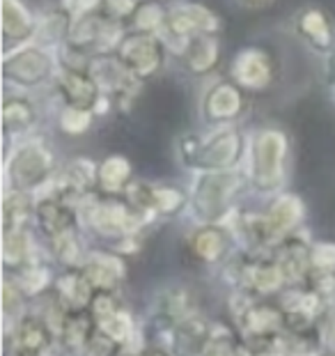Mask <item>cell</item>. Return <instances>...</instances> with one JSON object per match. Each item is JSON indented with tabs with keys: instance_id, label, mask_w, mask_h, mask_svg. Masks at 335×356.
<instances>
[{
	"instance_id": "obj_5",
	"label": "cell",
	"mask_w": 335,
	"mask_h": 356,
	"mask_svg": "<svg viewBox=\"0 0 335 356\" xmlns=\"http://www.w3.org/2000/svg\"><path fill=\"white\" fill-rule=\"evenodd\" d=\"M220 28L218 19L211 14L207 7L184 3L174 5L165 12V21L161 28V35L168 47H174V51L181 49V44L191 40L195 35H211Z\"/></svg>"
},
{
	"instance_id": "obj_38",
	"label": "cell",
	"mask_w": 335,
	"mask_h": 356,
	"mask_svg": "<svg viewBox=\"0 0 335 356\" xmlns=\"http://www.w3.org/2000/svg\"><path fill=\"white\" fill-rule=\"evenodd\" d=\"M106 10H108L111 17H126L136 10V0H106Z\"/></svg>"
},
{
	"instance_id": "obj_15",
	"label": "cell",
	"mask_w": 335,
	"mask_h": 356,
	"mask_svg": "<svg viewBox=\"0 0 335 356\" xmlns=\"http://www.w3.org/2000/svg\"><path fill=\"white\" fill-rule=\"evenodd\" d=\"M239 280L243 287H248L253 294H262V297L278 292L287 283L285 271L278 260H257L246 264L239 274Z\"/></svg>"
},
{
	"instance_id": "obj_25",
	"label": "cell",
	"mask_w": 335,
	"mask_h": 356,
	"mask_svg": "<svg viewBox=\"0 0 335 356\" xmlns=\"http://www.w3.org/2000/svg\"><path fill=\"white\" fill-rule=\"evenodd\" d=\"M299 33L310 42V47L322 51L331 49V26L319 10H306L299 17Z\"/></svg>"
},
{
	"instance_id": "obj_14",
	"label": "cell",
	"mask_w": 335,
	"mask_h": 356,
	"mask_svg": "<svg viewBox=\"0 0 335 356\" xmlns=\"http://www.w3.org/2000/svg\"><path fill=\"white\" fill-rule=\"evenodd\" d=\"M232 76L241 88L262 90L271 83V63L260 49H246L234 58Z\"/></svg>"
},
{
	"instance_id": "obj_8",
	"label": "cell",
	"mask_w": 335,
	"mask_h": 356,
	"mask_svg": "<svg viewBox=\"0 0 335 356\" xmlns=\"http://www.w3.org/2000/svg\"><path fill=\"white\" fill-rule=\"evenodd\" d=\"M85 216H88V223L92 225L99 234H104V237H122V239L131 237L140 218V214L131 204L117 200L115 195L92 200L85 211Z\"/></svg>"
},
{
	"instance_id": "obj_27",
	"label": "cell",
	"mask_w": 335,
	"mask_h": 356,
	"mask_svg": "<svg viewBox=\"0 0 335 356\" xmlns=\"http://www.w3.org/2000/svg\"><path fill=\"white\" fill-rule=\"evenodd\" d=\"M161 313L168 317L172 324H179L188 320V317L195 315V304L193 297L181 287H174V290H168L161 299Z\"/></svg>"
},
{
	"instance_id": "obj_41",
	"label": "cell",
	"mask_w": 335,
	"mask_h": 356,
	"mask_svg": "<svg viewBox=\"0 0 335 356\" xmlns=\"http://www.w3.org/2000/svg\"><path fill=\"white\" fill-rule=\"evenodd\" d=\"M326 336H329V343L335 345V308L331 310V315H329V324H326Z\"/></svg>"
},
{
	"instance_id": "obj_30",
	"label": "cell",
	"mask_w": 335,
	"mask_h": 356,
	"mask_svg": "<svg viewBox=\"0 0 335 356\" xmlns=\"http://www.w3.org/2000/svg\"><path fill=\"white\" fill-rule=\"evenodd\" d=\"M184 193L174 186H154V204H152V211L163 216H174L177 211L184 207Z\"/></svg>"
},
{
	"instance_id": "obj_6",
	"label": "cell",
	"mask_w": 335,
	"mask_h": 356,
	"mask_svg": "<svg viewBox=\"0 0 335 356\" xmlns=\"http://www.w3.org/2000/svg\"><path fill=\"white\" fill-rule=\"evenodd\" d=\"M7 175L17 191H30L53 175V156L42 143H24L7 159Z\"/></svg>"
},
{
	"instance_id": "obj_29",
	"label": "cell",
	"mask_w": 335,
	"mask_h": 356,
	"mask_svg": "<svg viewBox=\"0 0 335 356\" xmlns=\"http://www.w3.org/2000/svg\"><path fill=\"white\" fill-rule=\"evenodd\" d=\"M97 329L101 331L104 336H108L111 340H115L117 345L124 347L133 336V320H131V315L124 313V310H117L115 315L97 322Z\"/></svg>"
},
{
	"instance_id": "obj_32",
	"label": "cell",
	"mask_w": 335,
	"mask_h": 356,
	"mask_svg": "<svg viewBox=\"0 0 335 356\" xmlns=\"http://www.w3.org/2000/svg\"><path fill=\"white\" fill-rule=\"evenodd\" d=\"M90 124H92V113L90 111H81V108H72V106H67V108L63 111V115H60V129L70 136L88 131Z\"/></svg>"
},
{
	"instance_id": "obj_42",
	"label": "cell",
	"mask_w": 335,
	"mask_h": 356,
	"mask_svg": "<svg viewBox=\"0 0 335 356\" xmlns=\"http://www.w3.org/2000/svg\"><path fill=\"white\" fill-rule=\"evenodd\" d=\"M248 3H262V0H248Z\"/></svg>"
},
{
	"instance_id": "obj_11",
	"label": "cell",
	"mask_w": 335,
	"mask_h": 356,
	"mask_svg": "<svg viewBox=\"0 0 335 356\" xmlns=\"http://www.w3.org/2000/svg\"><path fill=\"white\" fill-rule=\"evenodd\" d=\"M56 331L47 317L26 315L14 329V354L17 356H49Z\"/></svg>"
},
{
	"instance_id": "obj_43",
	"label": "cell",
	"mask_w": 335,
	"mask_h": 356,
	"mask_svg": "<svg viewBox=\"0 0 335 356\" xmlns=\"http://www.w3.org/2000/svg\"><path fill=\"white\" fill-rule=\"evenodd\" d=\"M324 356H335V352H333V354H324Z\"/></svg>"
},
{
	"instance_id": "obj_35",
	"label": "cell",
	"mask_w": 335,
	"mask_h": 356,
	"mask_svg": "<svg viewBox=\"0 0 335 356\" xmlns=\"http://www.w3.org/2000/svg\"><path fill=\"white\" fill-rule=\"evenodd\" d=\"M85 350L92 354V356H117L120 350H122V345H117L115 340H111L108 336H104L101 331H95V336L90 338V343Z\"/></svg>"
},
{
	"instance_id": "obj_17",
	"label": "cell",
	"mask_w": 335,
	"mask_h": 356,
	"mask_svg": "<svg viewBox=\"0 0 335 356\" xmlns=\"http://www.w3.org/2000/svg\"><path fill=\"white\" fill-rule=\"evenodd\" d=\"M301 216H303V204L296 195H280V198H276V202L264 214L271 241L273 239L283 241L294 230V225L301 221Z\"/></svg>"
},
{
	"instance_id": "obj_34",
	"label": "cell",
	"mask_w": 335,
	"mask_h": 356,
	"mask_svg": "<svg viewBox=\"0 0 335 356\" xmlns=\"http://www.w3.org/2000/svg\"><path fill=\"white\" fill-rule=\"evenodd\" d=\"M312 269L315 271H335V244L319 241L312 246Z\"/></svg>"
},
{
	"instance_id": "obj_22",
	"label": "cell",
	"mask_w": 335,
	"mask_h": 356,
	"mask_svg": "<svg viewBox=\"0 0 335 356\" xmlns=\"http://www.w3.org/2000/svg\"><path fill=\"white\" fill-rule=\"evenodd\" d=\"M3 33L7 40H26L37 33V26L21 0H3Z\"/></svg>"
},
{
	"instance_id": "obj_3",
	"label": "cell",
	"mask_w": 335,
	"mask_h": 356,
	"mask_svg": "<svg viewBox=\"0 0 335 356\" xmlns=\"http://www.w3.org/2000/svg\"><path fill=\"white\" fill-rule=\"evenodd\" d=\"M239 186H241V175H237L234 170L202 172L197 177L193 191L195 214L202 221H218L230 209V202L237 195Z\"/></svg>"
},
{
	"instance_id": "obj_12",
	"label": "cell",
	"mask_w": 335,
	"mask_h": 356,
	"mask_svg": "<svg viewBox=\"0 0 335 356\" xmlns=\"http://www.w3.org/2000/svg\"><path fill=\"white\" fill-rule=\"evenodd\" d=\"M60 90H63L65 99L70 102L72 108L81 111H97L99 102H101V90L95 83L90 74H83L79 67H67V70L58 76Z\"/></svg>"
},
{
	"instance_id": "obj_9",
	"label": "cell",
	"mask_w": 335,
	"mask_h": 356,
	"mask_svg": "<svg viewBox=\"0 0 335 356\" xmlns=\"http://www.w3.org/2000/svg\"><path fill=\"white\" fill-rule=\"evenodd\" d=\"M117 60L136 79L152 76L163 63V42L152 33H131L120 42Z\"/></svg>"
},
{
	"instance_id": "obj_18",
	"label": "cell",
	"mask_w": 335,
	"mask_h": 356,
	"mask_svg": "<svg viewBox=\"0 0 335 356\" xmlns=\"http://www.w3.org/2000/svg\"><path fill=\"white\" fill-rule=\"evenodd\" d=\"M177 53L193 74H204L216 65L218 44L211 35H195L181 44V49Z\"/></svg>"
},
{
	"instance_id": "obj_37",
	"label": "cell",
	"mask_w": 335,
	"mask_h": 356,
	"mask_svg": "<svg viewBox=\"0 0 335 356\" xmlns=\"http://www.w3.org/2000/svg\"><path fill=\"white\" fill-rule=\"evenodd\" d=\"M101 0H65V12H70V17H74V21H79L88 14L95 12V7H99Z\"/></svg>"
},
{
	"instance_id": "obj_2",
	"label": "cell",
	"mask_w": 335,
	"mask_h": 356,
	"mask_svg": "<svg viewBox=\"0 0 335 356\" xmlns=\"http://www.w3.org/2000/svg\"><path fill=\"white\" fill-rule=\"evenodd\" d=\"M5 79L19 88H37L49 83L58 74L56 58L47 47L26 44L17 51L5 53Z\"/></svg>"
},
{
	"instance_id": "obj_31",
	"label": "cell",
	"mask_w": 335,
	"mask_h": 356,
	"mask_svg": "<svg viewBox=\"0 0 335 356\" xmlns=\"http://www.w3.org/2000/svg\"><path fill=\"white\" fill-rule=\"evenodd\" d=\"M163 21H165V12L161 10V5H142L138 12H136V28L140 33H152V35H158L163 28Z\"/></svg>"
},
{
	"instance_id": "obj_28",
	"label": "cell",
	"mask_w": 335,
	"mask_h": 356,
	"mask_svg": "<svg viewBox=\"0 0 335 356\" xmlns=\"http://www.w3.org/2000/svg\"><path fill=\"white\" fill-rule=\"evenodd\" d=\"M33 209L28 191H14L5 198V209H3V221H5V232L10 230H24L26 216Z\"/></svg>"
},
{
	"instance_id": "obj_33",
	"label": "cell",
	"mask_w": 335,
	"mask_h": 356,
	"mask_svg": "<svg viewBox=\"0 0 335 356\" xmlns=\"http://www.w3.org/2000/svg\"><path fill=\"white\" fill-rule=\"evenodd\" d=\"M202 356H250V352L232 336H220V338H209Z\"/></svg>"
},
{
	"instance_id": "obj_36",
	"label": "cell",
	"mask_w": 335,
	"mask_h": 356,
	"mask_svg": "<svg viewBox=\"0 0 335 356\" xmlns=\"http://www.w3.org/2000/svg\"><path fill=\"white\" fill-rule=\"evenodd\" d=\"M24 287L21 283H14V280H5L3 285V308L7 315H12L14 310H19L24 306Z\"/></svg>"
},
{
	"instance_id": "obj_16",
	"label": "cell",
	"mask_w": 335,
	"mask_h": 356,
	"mask_svg": "<svg viewBox=\"0 0 335 356\" xmlns=\"http://www.w3.org/2000/svg\"><path fill=\"white\" fill-rule=\"evenodd\" d=\"M35 214H37V223H40L42 232L47 234L49 239H56V237H63L67 232H74L76 211L72 207H67L63 200L44 198L37 202Z\"/></svg>"
},
{
	"instance_id": "obj_40",
	"label": "cell",
	"mask_w": 335,
	"mask_h": 356,
	"mask_svg": "<svg viewBox=\"0 0 335 356\" xmlns=\"http://www.w3.org/2000/svg\"><path fill=\"white\" fill-rule=\"evenodd\" d=\"M329 86H331V92L335 97V53L329 56Z\"/></svg>"
},
{
	"instance_id": "obj_7",
	"label": "cell",
	"mask_w": 335,
	"mask_h": 356,
	"mask_svg": "<svg viewBox=\"0 0 335 356\" xmlns=\"http://www.w3.org/2000/svg\"><path fill=\"white\" fill-rule=\"evenodd\" d=\"M237 322L241 324L243 336L262 350H269L280 338V331L287 327L283 306L271 301H248L246 308L237 315Z\"/></svg>"
},
{
	"instance_id": "obj_26",
	"label": "cell",
	"mask_w": 335,
	"mask_h": 356,
	"mask_svg": "<svg viewBox=\"0 0 335 356\" xmlns=\"http://www.w3.org/2000/svg\"><path fill=\"white\" fill-rule=\"evenodd\" d=\"M3 257H5L7 267H14V269L30 267L33 248H30V237H28L26 230H10V232H5Z\"/></svg>"
},
{
	"instance_id": "obj_21",
	"label": "cell",
	"mask_w": 335,
	"mask_h": 356,
	"mask_svg": "<svg viewBox=\"0 0 335 356\" xmlns=\"http://www.w3.org/2000/svg\"><path fill=\"white\" fill-rule=\"evenodd\" d=\"M97 184L106 195H117L126 191L129 184H131V163H129V159L120 154L104 159L101 165H99Z\"/></svg>"
},
{
	"instance_id": "obj_19",
	"label": "cell",
	"mask_w": 335,
	"mask_h": 356,
	"mask_svg": "<svg viewBox=\"0 0 335 356\" xmlns=\"http://www.w3.org/2000/svg\"><path fill=\"white\" fill-rule=\"evenodd\" d=\"M83 276L88 278V283L92 285L95 292H113L117 283L124 276V267L122 262L113 260V257H92L81 267Z\"/></svg>"
},
{
	"instance_id": "obj_23",
	"label": "cell",
	"mask_w": 335,
	"mask_h": 356,
	"mask_svg": "<svg viewBox=\"0 0 335 356\" xmlns=\"http://www.w3.org/2000/svg\"><path fill=\"white\" fill-rule=\"evenodd\" d=\"M97 331V322L92 313H85V310H70L65 317V324H63V331H60V338L67 347H88L90 338L95 336Z\"/></svg>"
},
{
	"instance_id": "obj_39",
	"label": "cell",
	"mask_w": 335,
	"mask_h": 356,
	"mask_svg": "<svg viewBox=\"0 0 335 356\" xmlns=\"http://www.w3.org/2000/svg\"><path fill=\"white\" fill-rule=\"evenodd\" d=\"M131 356H172V354L165 352V350H158V347H147V350H140Z\"/></svg>"
},
{
	"instance_id": "obj_13",
	"label": "cell",
	"mask_w": 335,
	"mask_h": 356,
	"mask_svg": "<svg viewBox=\"0 0 335 356\" xmlns=\"http://www.w3.org/2000/svg\"><path fill=\"white\" fill-rule=\"evenodd\" d=\"M241 106H243V97L239 92V88L227 81H218L204 95L202 113L209 122H227V120H234L239 115Z\"/></svg>"
},
{
	"instance_id": "obj_20",
	"label": "cell",
	"mask_w": 335,
	"mask_h": 356,
	"mask_svg": "<svg viewBox=\"0 0 335 356\" xmlns=\"http://www.w3.org/2000/svg\"><path fill=\"white\" fill-rule=\"evenodd\" d=\"M191 251L200 262L214 264L223 257L227 248V237L225 232L216 228V225H202L191 234Z\"/></svg>"
},
{
	"instance_id": "obj_1",
	"label": "cell",
	"mask_w": 335,
	"mask_h": 356,
	"mask_svg": "<svg viewBox=\"0 0 335 356\" xmlns=\"http://www.w3.org/2000/svg\"><path fill=\"white\" fill-rule=\"evenodd\" d=\"M287 161V138L276 129H262L255 134L253 149H250V179L255 191L273 193L285 179Z\"/></svg>"
},
{
	"instance_id": "obj_10",
	"label": "cell",
	"mask_w": 335,
	"mask_h": 356,
	"mask_svg": "<svg viewBox=\"0 0 335 356\" xmlns=\"http://www.w3.org/2000/svg\"><path fill=\"white\" fill-rule=\"evenodd\" d=\"M72 47L76 51H95V53H106L113 47H120L122 30L115 21L101 19L97 14H88L79 21H74L72 33H70Z\"/></svg>"
},
{
	"instance_id": "obj_24",
	"label": "cell",
	"mask_w": 335,
	"mask_h": 356,
	"mask_svg": "<svg viewBox=\"0 0 335 356\" xmlns=\"http://www.w3.org/2000/svg\"><path fill=\"white\" fill-rule=\"evenodd\" d=\"M37 111L33 102H28L26 97H7L3 104V122L7 134H21L35 124Z\"/></svg>"
},
{
	"instance_id": "obj_4",
	"label": "cell",
	"mask_w": 335,
	"mask_h": 356,
	"mask_svg": "<svg viewBox=\"0 0 335 356\" xmlns=\"http://www.w3.org/2000/svg\"><path fill=\"white\" fill-rule=\"evenodd\" d=\"M241 140L234 127H220L211 131L207 138L193 140V145L186 149L188 163L200 168L202 172L230 170L239 161Z\"/></svg>"
}]
</instances>
